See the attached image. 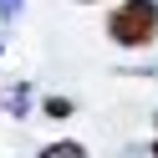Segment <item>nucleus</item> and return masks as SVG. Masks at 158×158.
I'll return each mask as SVG.
<instances>
[{"label":"nucleus","instance_id":"nucleus-1","mask_svg":"<svg viewBox=\"0 0 158 158\" xmlns=\"http://www.w3.org/2000/svg\"><path fill=\"white\" fill-rule=\"evenodd\" d=\"M107 36L117 46H148L158 36V0H127L107 15Z\"/></svg>","mask_w":158,"mask_h":158},{"label":"nucleus","instance_id":"nucleus-3","mask_svg":"<svg viewBox=\"0 0 158 158\" xmlns=\"http://www.w3.org/2000/svg\"><path fill=\"white\" fill-rule=\"evenodd\" d=\"M15 10H21V0H0V21H10Z\"/></svg>","mask_w":158,"mask_h":158},{"label":"nucleus","instance_id":"nucleus-2","mask_svg":"<svg viewBox=\"0 0 158 158\" xmlns=\"http://www.w3.org/2000/svg\"><path fill=\"white\" fill-rule=\"evenodd\" d=\"M46 112H51V117H66V112H72V102H66V97H51V102H46Z\"/></svg>","mask_w":158,"mask_h":158}]
</instances>
